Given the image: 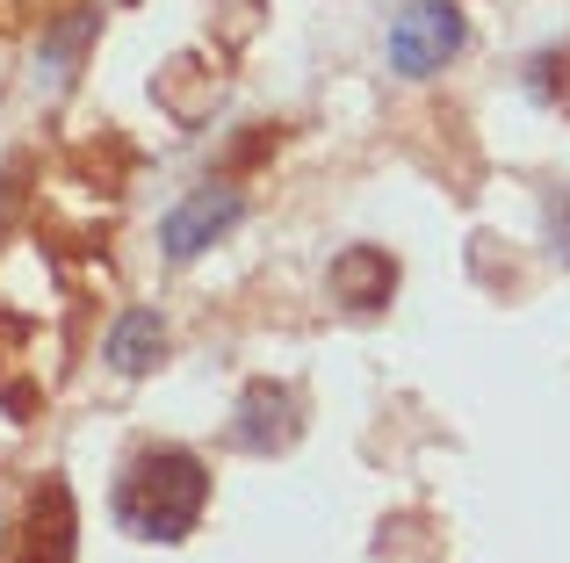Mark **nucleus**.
Masks as SVG:
<instances>
[{
    "label": "nucleus",
    "mask_w": 570,
    "mask_h": 563,
    "mask_svg": "<svg viewBox=\"0 0 570 563\" xmlns=\"http://www.w3.org/2000/svg\"><path fill=\"white\" fill-rule=\"evenodd\" d=\"M203 498H209V470L188 448H145L116 484V521L138 542H181L203 521Z\"/></svg>",
    "instance_id": "1"
},
{
    "label": "nucleus",
    "mask_w": 570,
    "mask_h": 563,
    "mask_svg": "<svg viewBox=\"0 0 570 563\" xmlns=\"http://www.w3.org/2000/svg\"><path fill=\"white\" fill-rule=\"evenodd\" d=\"M455 51H462V8L455 0H412V8L390 22V66H397L404 80L441 72Z\"/></svg>",
    "instance_id": "2"
},
{
    "label": "nucleus",
    "mask_w": 570,
    "mask_h": 563,
    "mask_svg": "<svg viewBox=\"0 0 570 563\" xmlns=\"http://www.w3.org/2000/svg\"><path fill=\"white\" fill-rule=\"evenodd\" d=\"M296 426H304V405H296L289 383H253V391L238 397V412H232V441H238L246 455H275V448H289Z\"/></svg>",
    "instance_id": "3"
},
{
    "label": "nucleus",
    "mask_w": 570,
    "mask_h": 563,
    "mask_svg": "<svg viewBox=\"0 0 570 563\" xmlns=\"http://www.w3.org/2000/svg\"><path fill=\"white\" fill-rule=\"evenodd\" d=\"M238 225V196L232 188H203V196H188L181 210L159 225V246H167V260H195L217 231H232Z\"/></svg>",
    "instance_id": "4"
},
{
    "label": "nucleus",
    "mask_w": 570,
    "mask_h": 563,
    "mask_svg": "<svg viewBox=\"0 0 570 563\" xmlns=\"http://www.w3.org/2000/svg\"><path fill=\"white\" fill-rule=\"evenodd\" d=\"M14 563H72V492L66 484H43V492L29 498Z\"/></svg>",
    "instance_id": "5"
},
{
    "label": "nucleus",
    "mask_w": 570,
    "mask_h": 563,
    "mask_svg": "<svg viewBox=\"0 0 570 563\" xmlns=\"http://www.w3.org/2000/svg\"><path fill=\"white\" fill-rule=\"evenodd\" d=\"M390 289H397V260H390L383 246H347V254L333 260V304H347V310H383Z\"/></svg>",
    "instance_id": "6"
},
{
    "label": "nucleus",
    "mask_w": 570,
    "mask_h": 563,
    "mask_svg": "<svg viewBox=\"0 0 570 563\" xmlns=\"http://www.w3.org/2000/svg\"><path fill=\"white\" fill-rule=\"evenodd\" d=\"M159 354H167V325H159V310H124V318L109 325V368H116V376H145Z\"/></svg>",
    "instance_id": "7"
},
{
    "label": "nucleus",
    "mask_w": 570,
    "mask_h": 563,
    "mask_svg": "<svg viewBox=\"0 0 570 563\" xmlns=\"http://www.w3.org/2000/svg\"><path fill=\"white\" fill-rule=\"evenodd\" d=\"M95 37V8H72L66 22L43 37V51H37V80H43V95H58V87L72 80V58H80V43Z\"/></svg>",
    "instance_id": "8"
},
{
    "label": "nucleus",
    "mask_w": 570,
    "mask_h": 563,
    "mask_svg": "<svg viewBox=\"0 0 570 563\" xmlns=\"http://www.w3.org/2000/svg\"><path fill=\"white\" fill-rule=\"evenodd\" d=\"M528 95L542 101V109H563L570 116V43H549V51L528 66Z\"/></svg>",
    "instance_id": "9"
},
{
    "label": "nucleus",
    "mask_w": 570,
    "mask_h": 563,
    "mask_svg": "<svg viewBox=\"0 0 570 563\" xmlns=\"http://www.w3.org/2000/svg\"><path fill=\"white\" fill-rule=\"evenodd\" d=\"M549 239H557V254L570 260V196H563V203H549Z\"/></svg>",
    "instance_id": "10"
}]
</instances>
